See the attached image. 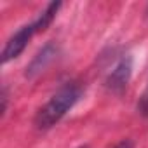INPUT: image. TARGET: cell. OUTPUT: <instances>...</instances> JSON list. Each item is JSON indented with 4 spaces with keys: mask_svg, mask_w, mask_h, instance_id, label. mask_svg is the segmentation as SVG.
<instances>
[{
    "mask_svg": "<svg viewBox=\"0 0 148 148\" xmlns=\"http://www.w3.org/2000/svg\"><path fill=\"white\" fill-rule=\"evenodd\" d=\"M138 110H139V113H141V115L148 117V86H146L145 92H143V94H141V98H139V103H138Z\"/></svg>",
    "mask_w": 148,
    "mask_h": 148,
    "instance_id": "obj_6",
    "label": "cell"
},
{
    "mask_svg": "<svg viewBox=\"0 0 148 148\" xmlns=\"http://www.w3.org/2000/svg\"><path fill=\"white\" fill-rule=\"evenodd\" d=\"M0 101H2V106H0V115H4L7 110V89L2 87V94H0Z\"/></svg>",
    "mask_w": 148,
    "mask_h": 148,
    "instance_id": "obj_7",
    "label": "cell"
},
{
    "mask_svg": "<svg viewBox=\"0 0 148 148\" xmlns=\"http://www.w3.org/2000/svg\"><path fill=\"white\" fill-rule=\"evenodd\" d=\"M35 33H37V28H35L33 23L21 26V28L7 40V44H5V47H4V51H2V63L5 64V63L16 59V58L25 51V47L28 45V42L32 40V37H33Z\"/></svg>",
    "mask_w": 148,
    "mask_h": 148,
    "instance_id": "obj_2",
    "label": "cell"
},
{
    "mask_svg": "<svg viewBox=\"0 0 148 148\" xmlns=\"http://www.w3.org/2000/svg\"><path fill=\"white\" fill-rule=\"evenodd\" d=\"M113 148H134V143L131 139H122L120 143H117Z\"/></svg>",
    "mask_w": 148,
    "mask_h": 148,
    "instance_id": "obj_8",
    "label": "cell"
},
{
    "mask_svg": "<svg viewBox=\"0 0 148 148\" xmlns=\"http://www.w3.org/2000/svg\"><path fill=\"white\" fill-rule=\"evenodd\" d=\"M59 7H61L59 2H52V4H49V5L45 7V11H44V12L33 21V25H35V28H37V33H38V32H44V30L52 23V19L56 18Z\"/></svg>",
    "mask_w": 148,
    "mask_h": 148,
    "instance_id": "obj_5",
    "label": "cell"
},
{
    "mask_svg": "<svg viewBox=\"0 0 148 148\" xmlns=\"http://www.w3.org/2000/svg\"><path fill=\"white\" fill-rule=\"evenodd\" d=\"M82 87L77 82H68L64 84L58 92L51 96V99L37 112L35 115V125L37 129H51L56 125L73 106L80 99Z\"/></svg>",
    "mask_w": 148,
    "mask_h": 148,
    "instance_id": "obj_1",
    "label": "cell"
},
{
    "mask_svg": "<svg viewBox=\"0 0 148 148\" xmlns=\"http://www.w3.org/2000/svg\"><path fill=\"white\" fill-rule=\"evenodd\" d=\"M132 73V59L131 56H124L119 59V63L115 64V68L112 70V73L106 79V86L112 92H122L131 79Z\"/></svg>",
    "mask_w": 148,
    "mask_h": 148,
    "instance_id": "obj_3",
    "label": "cell"
},
{
    "mask_svg": "<svg viewBox=\"0 0 148 148\" xmlns=\"http://www.w3.org/2000/svg\"><path fill=\"white\" fill-rule=\"evenodd\" d=\"M56 54V49H54V45H45L38 54H37V58L32 61V64H30V68H28V75H33V73H37V71H40L42 68H45V64L52 59V56Z\"/></svg>",
    "mask_w": 148,
    "mask_h": 148,
    "instance_id": "obj_4",
    "label": "cell"
}]
</instances>
